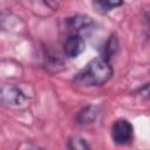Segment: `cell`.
I'll list each match as a JSON object with an SVG mask.
<instances>
[{
	"label": "cell",
	"mask_w": 150,
	"mask_h": 150,
	"mask_svg": "<svg viewBox=\"0 0 150 150\" xmlns=\"http://www.w3.org/2000/svg\"><path fill=\"white\" fill-rule=\"evenodd\" d=\"M112 74L114 70L109 61L96 57L75 74L73 83L80 87H100L107 83L112 77Z\"/></svg>",
	"instance_id": "cell-1"
},
{
	"label": "cell",
	"mask_w": 150,
	"mask_h": 150,
	"mask_svg": "<svg viewBox=\"0 0 150 150\" xmlns=\"http://www.w3.org/2000/svg\"><path fill=\"white\" fill-rule=\"evenodd\" d=\"M0 100L5 107L22 109L29 104L30 97L20 87L15 84H7L1 87Z\"/></svg>",
	"instance_id": "cell-2"
},
{
	"label": "cell",
	"mask_w": 150,
	"mask_h": 150,
	"mask_svg": "<svg viewBox=\"0 0 150 150\" xmlns=\"http://www.w3.org/2000/svg\"><path fill=\"white\" fill-rule=\"evenodd\" d=\"M95 27L94 20L84 14H76L66 19V28L69 35L82 36L89 34Z\"/></svg>",
	"instance_id": "cell-3"
},
{
	"label": "cell",
	"mask_w": 150,
	"mask_h": 150,
	"mask_svg": "<svg viewBox=\"0 0 150 150\" xmlns=\"http://www.w3.org/2000/svg\"><path fill=\"white\" fill-rule=\"evenodd\" d=\"M134 127L125 118L116 120L111 125V139L117 145H127L132 142Z\"/></svg>",
	"instance_id": "cell-4"
},
{
	"label": "cell",
	"mask_w": 150,
	"mask_h": 150,
	"mask_svg": "<svg viewBox=\"0 0 150 150\" xmlns=\"http://www.w3.org/2000/svg\"><path fill=\"white\" fill-rule=\"evenodd\" d=\"M86 49V42L82 36L69 35L63 43V53L68 59H75L80 56Z\"/></svg>",
	"instance_id": "cell-5"
},
{
	"label": "cell",
	"mask_w": 150,
	"mask_h": 150,
	"mask_svg": "<svg viewBox=\"0 0 150 150\" xmlns=\"http://www.w3.org/2000/svg\"><path fill=\"white\" fill-rule=\"evenodd\" d=\"M100 114V108L95 104H88L84 108H82L77 116H76V123L80 125H88L94 123Z\"/></svg>",
	"instance_id": "cell-6"
},
{
	"label": "cell",
	"mask_w": 150,
	"mask_h": 150,
	"mask_svg": "<svg viewBox=\"0 0 150 150\" xmlns=\"http://www.w3.org/2000/svg\"><path fill=\"white\" fill-rule=\"evenodd\" d=\"M117 49H118V40H117L115 34H111L109 36V39L105 41V43L103 45V47H102V50H101L102 55H101V57L107 60V61H109L116 54Z\"/></svg>",
	"instance_id": "cell-7"
},
{
	"label": "cell",
	"mask_w": 150,
	"mask_h": 150,
	"mask_svg": "<svg viewBox=\"0 0 150 150\" xmlns=\"http://www.w3.org/2000/svg\"><path fill=\"white\" fill-rule=\"evenodd\" d=\"M123 4H124L123 1L98 0V1H94V2H93V7H94V9H95L98 14H107V13L114 11L115 8L122 6Z\"/></svg>",
	"instance_id": "cell-8"
},
{
	"label": "cell",
	"mask_w": 150,
	"mask_h": 150,
	"mask_svg": "<svg viewBox=\"0 0 150 150\" xmlns=\"http://www.w3.org/2000/svg\"><path fill=\"white\" fill-rule=\"evenodd\" d=\"M67 148L68 150H91L89 143L80 136L70 137L67 141Z\"/></svg>",
	"instance_id": "cell-9"
},
{
	"label": "cell",
	"mask_w": 150,
	"mask_h": 150,
	"mask_svg": "<svg viewBox=\"0 0 150 150\" xmlns=\"http://www.w3.org/2000/svg\"><path fill=\"white\" fill-rule=\"evenodd\" d=\"M45 64H46V68L48 69V70H50V68H54V71L56 70V71H59V69H57V67L59 66H63V62H62V60L59 57V56H55V55H47L46 56V62H45Z\"/></svg>",
	"instance_id": "cell-10"
},
{
	"label": "cell",
	"mask_w": 150,
	"mask_h": 150,
	"mask_svg": "<svg viewBox=\"0 0 150 150\" xmlns=\"http://www.w3.org/2000/svg\"><path fill=\"white\" fill-rule=\"evenodd\" d=\"M134 94L141 96L142 98H150V82L144 83L143 86L138 87V88L134 91Z\"/></svg>",
	"instance_id": "cell-11"
},
{
	"label": "cell",
	"mask_w": 150,
	"mask_h": 150,
	"mask_svg": "<svg viewBox=\"0 0 150 150\" xmlns=\"http://www.w3.org/2000/svg\"><path fill=\"white\" fill-rule=\"evenodd\" d=\"M144 16H145V19H146V20L150 22V11L145 12V13H144Z\"/></svg>",
	"instance_id": "cell-12"
},
{
	"label": "cell",
	"mask_w": 150,
	"mask_h": 150,
	"mask_svg": "<svg viewBox=\"0 0 150 150\" xmlns=\"http://www.w3.org/2000/svg\"><path fill=\"white\" fill-rule=\"evenodd\" d=\"M26 150H45V149H42V148H40V146H33V148H28V149H26Z\"/></svg>",
	"instance_id": "cell-13"
}]
</instances>
